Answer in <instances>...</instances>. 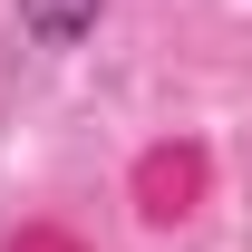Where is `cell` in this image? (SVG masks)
I'll use <instances>...</instances> for the list:
<instances>
[{
	"label": "cell",
	"instance_id": "cell-1",
	"mask_svg": "<svg viewBox=\"0 0 252 252\" xmlns=\"http://www.w3.org/2000/svg\"><path fill=\"white\" fill-rule=\"evenodd\" d=\"M20 10V39L30 49H78V39H97V20H107V0H10Z\"/></svg>",
	"mask_w": 252,
	"mask_h": 252
}]
</instances>
